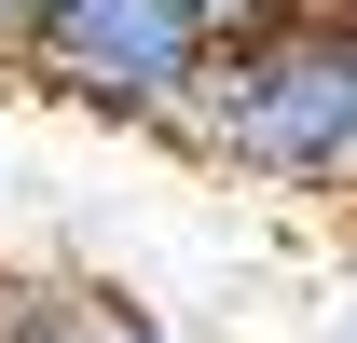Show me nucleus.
I'll list each match as a JSON object with an SVG mask.
<instances>
[{
    "mask_svg": "<svg viewBox=\"0 0 357 343\" xmlns=\"http://www.w3.org/2000/svg\"><path fill=\"white\" fill-rule=\"evenodd\" d=\"M344 343H357V316H344Z\"/></svg>",
    "mask_w": 357,
    "mask_h": 343,
    "instance_id": "7",
    "label": "nucleus"
},
{
    "mask_svg": "<svg viewBox=\"0 0 357 343\" xmlns=\"http://www.w3.org/2000/svg\"><path fill=\"white\" fill-rule=\"evenodd\" d=\"M316 14H357V0H316Z\"/></svg>",
    "mask_w": 357,
    "mask_h": 343,
    "instance_id": "6",
    "label": "nucleus"
},
{
    "mask_svg": "<svg viewBox=\"0 0 357 343\" xmlns=\"http://www.w3.org/2000/svg\"><path fill=\"white\" fill-rule=\"evenodd\" d=\"M14 69L110 124H178L192 83L220 69V42H206V0H42Z\"/></svg>",
    "mask_w": 357,
    "mask_h": 343,
    "instance_id": "2",
    "label": "nucleus"
},
{
    "mask_svg": "<svg viewBox=\"0 0 357 343\" xmlns=\"http://www.w3.org/2000/svg\"><path fill=\"white\" fill-rule=\"evenodd\" d=\"M0 343H178V330L151 302H124V289H14Z\"/></svg>",
    "mask_w": 357,
    "mask_h": 343,
    "instance_id": "3",
    "label": "nucleus"
},
{
    "mask_svg": "<svg viewBox=\"0 0 357 343\" xmlns=\"http://www.w3.org/2000/svg\"><path fill=\"white\" fill-rule=\"evenodd\" d=\"M289 14H316V0H206V42H261V28H289Z\"/></svg>",
    "mask_w": 357,
    "mask_h": 343,
    "instance_id": "4",
    "label": "nucleus"
},
{
    "mask_svg": "<svg viewBox=\"0 0 357 343\" xmlns=\"http://www.w3.org/2000/svg\"><path fill=\"white\" fill-rule=\"evenodd\" d=\"M165 137H192L261 192H357V14H289L234 42Z\"/></svg>",
    "mask_w": 357,
    "mask_h": 343,
    "instance_id": "1",
    "label": "nucleus"
},
{
    "mask_svg": "<svg viewBox=\"0 0 357 343\" xmlns=\"http://www.w3.org/2000/svg\"><path fill=\"white\" fill-rule=\"evenodd\" d=\"M28 14H42V0H0V55H14V42H28Z\"/></svg>",
    "mask_w": 357,
    "mask_h": 343,
    "instance_id": "5",
    "label": "nucleus"
}]
</instances>
